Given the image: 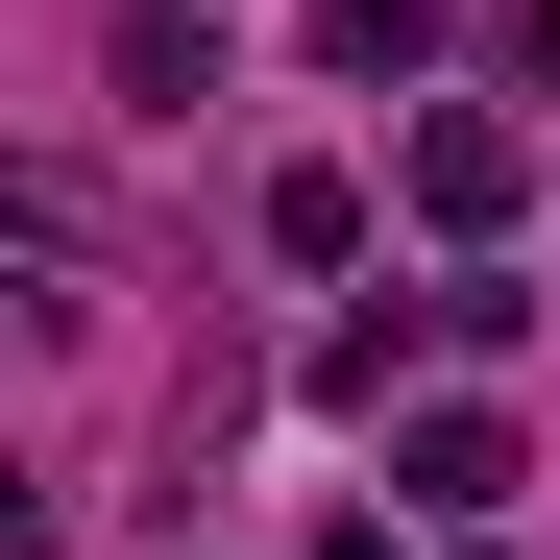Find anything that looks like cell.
Listing matches in <instances>:
<instances>
[{
    "label": "cell",
    "mask_w": 560,
    "mask_h": 560,
    "mask_svg": "<svg viewBox=\"0 0 560 560\" xmlns=\"http://www.w3.org/2000/svg\"><path fill=\"white\" fill-rule=\"evenodd\" d=\"M512 196H536V122H488V98H439V122H415V220H439V244H488Z\"/></svg>",
    "instance_id": "obj_1"
},
{
    "label": "cell",
    "mask_w": 560,
    "mask_h": 560,
    "mask_svg": "<svg viewBox=\"0 0 560 560\" xmlns=\"http://www.w3.org/2000/svg\"><path fill=\"white\" fill-rule=\"evenodd\" d=\"M317 560H415V536H390V512H341V536H317Z\"/></svg>",
    "instance_id": "obj_6"
},
{
    "label": "cell",
    "mask_w": 560,
    "mask_h": 560,
    "mask_svg": "<svg viewBox=\"0 0 560 560\" xmlns=\"http://www.w3.org/2000/svg\"><path fill=\"white\" fill-rule=\"evenodd\" d=\"M415 317H439V365H512V341H536V293H512V268H439Z\"/></svg>",
    "instance_id": "obj_3"
},
{
    "label": "cell",
    "mask_w": 560,
    "mask_h": 560,
    "mask_svg": "<svg viewBox=\"0 0 560 560\" xmlns=\"http://www.w3.org/2000/svg\"><path fill=\"white\" fill-rule=\"evenodd\" d=\"M317 49H341V73H415V49H439V0H341Z\"/></svg>",
    "instance_id": "obj_4"
},
{
    "label": "cell",
    "mask_w": 560,
    "mask_h": 560,
    "mask_svg": "<svg viewBox=\"0 0 560 560\" xmlns=\"http://www.w3.org/2000/svg\"><path fill=\"white\" fill-rule=\"evenodd\" d=\"M536 73H560V0H536Z\"/></svg>",
    "instance_id": "obj_7"
},
{
    "label": "cell",
    "mask_w": 560,
    "mask_h": 560,
    "mask_svg": "<svg viewBox=\"0 0 560 560\" xmlns=\"http://www.w3.org/2000/svg\"><path fill=\"white\" fill-rule=\"evenodd\" d=\"M390 488H415V512H512L536 463H512V415H488V390H439V415H390Z\"/></svg>",
    "instance_id": "obj_2"
},
{
    "label": "cell",
    "mask_w": 560,
    "mask_h": 560,
    "mask_svg": "<svg viewBox=\"0 0 560 560\" xmlns=\"http://www.w3.org/2000/svg\"><path fill=\"white\" fill-rule=\"evenodd\" d=\"M196 25H220V0H147V73H171V49H196Z\"/></svg>",
    "instance_id": "obj_5"
}]
</instances>
